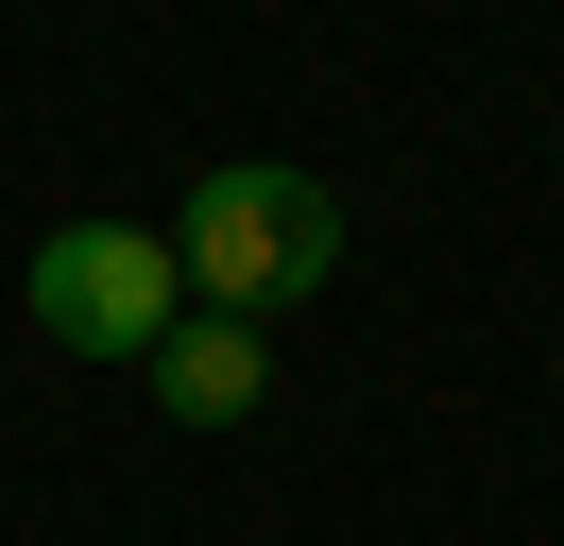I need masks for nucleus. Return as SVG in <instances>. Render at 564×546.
I'll list each match as a JSON object with an SVG mask.
<instances>
[{
	"mask_svg": "<svg viewBox=\"0 0 564 546\" xmlns=\"http://www.w3.org/2000/svg\"><path fill=\"white\" fill-rule=\"evenodd\" d=\"M172 256H188V307L274 325V307H308L325 273H343V188H325V171H274V154H223L206 188L172 205Z\"/></svg>",
	"mask_w": 564,
	"mask_h": 546,
	"instance_id": "obj_1",
	"label": "nucleus"
},
{
	"mask_svg": "<svg viewBox=\"0 0 564 546\" xmlns=\"http://www.w3.org/2000/svg\"><path fill=\"white\" fill-rule=\"evenodd\" d=\"M154 410H172V427H257V410H274V325H240V307H188L172 341H154Z\"/></svg>",
	"mask_w": 564,
	"mask_h": 546,
	"instance_id": "obj_3",
	"label": "nucleus"
},
{
	"mask_svg": "<svg viewBox=\"0 0 564 546\" xmlns=\"http://www.w3.org/2000/svg\"><path fill=\"white\" fill-rule=\"evenodd\" d=\"M18 307H35V341H69V359H154V341L188 325V256H172V222H52L35 256H18Z\"/></svg>",
	"mask_w": 564,
	"mask_h": 546,
	"instance_id": "obj_2",
	"label": "nucleus"
}]
</instances>
